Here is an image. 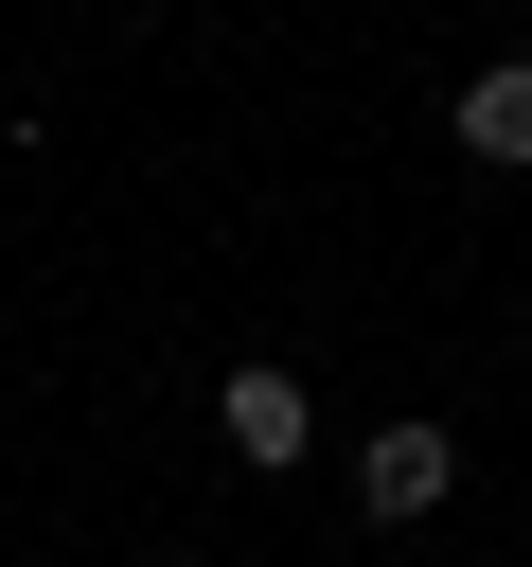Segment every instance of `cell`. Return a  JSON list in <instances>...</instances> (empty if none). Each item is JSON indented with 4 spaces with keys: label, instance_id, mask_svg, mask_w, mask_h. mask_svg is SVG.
I'll use <instances>...</instances> for the list:
<instances>
[{
    "label": "cell",
    "instance_id": "6da1fadb",
    "mask_svg": "<svg viewBox=\"0 0 532 567\" xmlns=\"http://www.w3.org/2000/svg\"><path fill=\"white\" fill-rule=\"evenodd\" d=\"M443 496H461V425H372L355 443V514L372 532H426Z\"/></svg>",
    "mask_w": 532,
    "mask_h": 567
},
{
    "label": "cell",
    "instance_id": "3957f363",
    "mask_svg": "<svg viewBox=\"0 0 532 567\" xmlns=\"http://www.w3.org/2000/svg\"><path fill=\"white\" fill-rule=\"evenodd\" d=\"M461 159H497V177H532V53H497V71H461Z\"/></svg>",
    "mask_w": 532,
    "mask_h": 567
},
{
    "label": "cell",
    "instance_id": "7a4b0ae2",
    "mask_svg": "<svg viewBox=\"0 0 532 567\" xmlns=\"http://www.w3.org/2000/svg\"><path fill=\"white\" fill-rule=\"evenodd\" d=\"M213 425H231V461H248V478H284V461H319V390H301L284 354H248V372L213 390Z\"/></svg>",
    "mask_w": 532,
    "mask_h": 567
}]
</instances>
